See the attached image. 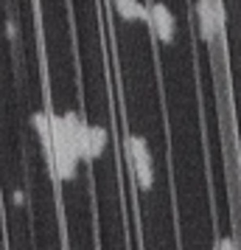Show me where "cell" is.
<instances>
[{
  "label": "cell",
  "instance_id": "obj_2",
  "mask_svg": "<svg viewBox=\"0 0 241 250\" xmlns=\"http://www.w3.org/2000/svg\"><path fill=\"white\" fill-rule=\"evenodd\" d=\"M73 146H76V155L79 160H95L104 155V149H107V129L98 124H87V121H81L79 132H76V141H73Z\"/></svg>",
  "mask_w": 241,
  "mask_h": 250
},
{
  "label": "cell",
  "instance_id": "obj_6",
  "mask_svg": "<svg viewBox=\"0 0 241 250\" xmlns=\"http://www.w3.org/2000/svg\"><path fill=\"white\" fill-rule=\"evenodd\" d=\"M0 250H3V248H0Z\"/></svg>",
  "mask_w": 241,
  "mask_h": 250
},
{
  "label": "cell",
  "instance_id": "obj_5",
  "mask_svg": "<svg viewBox=\"0 0 241 250\" xmlns=\"http://www.w3.org/2000/svg\"><path fill=\"white\" fill-rule=\"evenodd\" d=\"M213 250H239V248H236V242H233L230 236H222V239H216Z\"/></svg>",
  "mask_w": 241,
  "mask_h": 250
},
{
  "label": "cell",
  "instance_id": "obj_1",
  "mask_svg": "<svg viewBox=\"0 0 241 250\" xmlns=\"http://www.w3.org/2000/svg\"><path fill=\"white\" fill-rule=\"evenodd\" d=\"M124 152H127L129 169L135 174V180L143 191H149L154 186V160H151L149 144L143 135H135V132H127L124 135Z\"/></svg>",
  "mask_w": 241,
  "mask_h": 250
},
{
  "label": "cell",
  "instance_id": "obj_4",
  "mask_svg": "<svg viewBox=\"0 0 241 250\" xmlns=\"http://www.w3.org/2000/svg\"><path fill=\"white\" fill-rule=\"evenodd\" d=\"M112 6L124 20H132V23H146L149 20V6L143 0H112Z\"/></svg>",
  "mask_w": 241,
  "mask_h": 250
},
{
  "label": "cell",
  "instance_id": "obj_3",
  "mask_svg": "<svg viewBox=\"0 0 241 250\" xmlns=\"http://www.w3.org/2000/svg\"><path fill=\"white\" fill-rule=\"evenodd\" d=\"M149 28L151 34L157 37L160 42H171L174 34H177V20H174L171 9L163 3V0H154V3H149Z\"/></svg>",
  "mask_w": 241,
  "mask_h": 250
}]
</instances>
